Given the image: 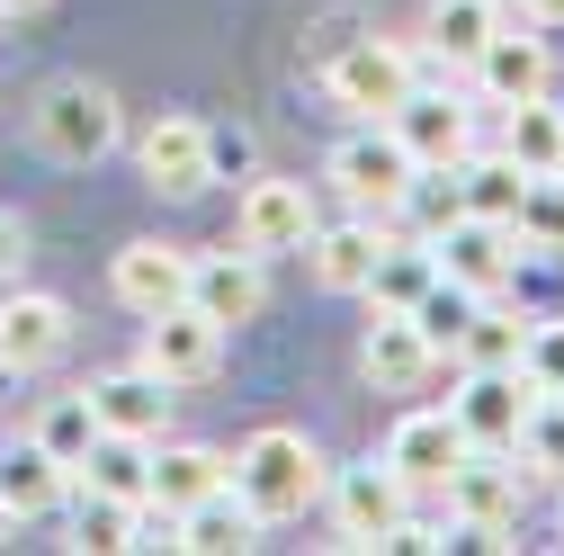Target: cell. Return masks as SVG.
I'll use <instances>...</instances> for the list:
<instances>
[{
  "instance_id": "cell-1",
  "label": "cell",
  "mask_w": 564,
  "mask_h": 556,
  "mask_svg": "<svg viewBox=\"0 0 564 556\" xmlns=\"http://www.w3.org/2000/svg\"><path fill=\"white\" fill-rule=\"evenodd\" d=\"M234 494L251 503L260 530H269V521H296V512L323 494V449H314L305 431H288V423L251 431V440L234 449Z\"/></svg>"
},
{
  "instance_id": "cell-2",
  "label": "cell",
  "mask_w": 564,
  "mask_h": 556,
  "mask_svg": "<svg viewBox=\"0 0 564 556\" xmlns=\"http://www.w3.org/2000/svg\"><path fill=\"white\" fill-rule=\"evenodd\" d=\"M440 503L466 538H492V547H511L520 530V503H529V467H511V449H466L457 475L440 484Z\"/></svg>"
},
{
  "instance_id": "cell-3",
  "label": "cell",
  "mask_w": 564,
  "mask_h": 556,
  "mask_svg": "<svg viewBox=\"0 0 564 556\" xmlns=\"http://www.w3.org/2000/svg\"><path fill=\"white\" fill-rule=\"evenodd\" d=\"M412 82H421V63H412V45H394V36H359V45H340V54H332V73H323L332 108H349L359 126H386V117L403 108Z\"/></svg>"
},
{
  "instance_id": "cell-4",
  "label": "cell",
  "mask_w": 564,
  "mask_h": 556,
  "mask_svg": "<svg viewBox=\"0 0 564 556\" xmlns=\"http://www.w3.org/2000/svg\"><path fill=\"white\" fill-rule=\"evenodd\" d=\"M117 135H126V117L99 82H54L36 99V145L54 162H99V153H117Z\"/></svg>"
},
{
  "instance_id": "cell-5",
  "label": "cell",
  "mask_w": 564,
  "mask_h": 556,
  "mask_svg": "<svg viewBox=\"0 0 564 556\" xmlns=\"http://www.w3.org/2000/svg\"><path fill=\"white\" fill-rule=\"evenodd\" d=\"M412 153L394 145V126H359V135H340L332 145V189L359 206V216H394L403 189H412Z\"/></svg>"
},
{
  "instance_id": "cell-6",
  "label": "cell",
  "mask_w": 564,
  "mask_h": 556,
  "mask_svg": "<svg viewBox=\"0 0 564 556\" xmlns=\"http://www.w3.org/2000/svg\"><path fill=\"white\" fill-rule=\"evenodd\" d=\"M323 494H332V521H340L349 547H386V530L412 512V484H403L386 458H359V467L323 475Z\"/></svg>"
},
{
  "instance_id": "cell-7",
  "label": "cell",
  "mask_w": 564,
  "mask_h": 556,
  "mask_svg": "<svg viewBox=\"0 0 564 556\" xmlns=\"http://www.w3.org/2000/svg\"><path fill=\"white\" fill-rule=\"evenodd\" d=\"M529 377L520 368H466L457 395H448V423L466 431V449H520V423H529Z\"/></svg>"
},
{
  "instance_id": "cell-8",
  "label": "cell",
  "mask_w": 564,
  "mask_h": 556,
  "mask_svg": "<svg viewBox=\"0 0 564 556\" xmlns=\"http://www.w3.org/2000/svg\"><path fill=\"white\" fill-rule=\"evenodd\" d=\"M386 126H394V145H403L421 171H457V162L475 153V117H466L457 90H421V82H412Z\"/></svg>"
},
{
  "instance_id": "cell-9",
  "label": "cell",
  "mask_w": 564,
  "mask_h": 556,
  "mask_svg": "<svg viewBox=\"0 0 564 556\" xmlns=\"http://www.w3.org/2000/svg\"><path fill=\"white\" fill-rule=\"evenodd\" d=\"M63 351H73V306H63V297H45V288L0 297V368H10V377L54 368Z\"/></svg>"
},
{
  "instance_id": "cell-10",
  "label": "cell",
  "mask_w": 564,
  "mask_h": 556,
  "mask_svg": "<svg viewBox=\"0 0 564 556\" xmlns=\"http://www.w3.org/2000/svg\"><path fill=\"white\" fill-rule=\"evenodd\" d=\"M323 216H314V189L305 180H251L242 189V206H234V243L242 252H305V234H314Z\"/></svg>"
},
{
  "instance_id": "cell-11",
  "label": "cell",
  "mask_w": 564,
  "mask_h": 556,
  "mask_svg": "<svg viewBox=\"0 0 564 556\" xmlns=\"http://www.w3.org/2000/svg\"><path fill=\"white\" fill-rule=\"evenodd\" d=\"M188 306L206 314V323H260L269 314V269H260V252H197L188 260Z\"/></svg>"
},
{
  "instance_id": "cell-12",
  "label": "cell",
  "mask_w": 564,
  "mask_h": 556,
  "mask_svg": "<svg viewBox=\"0 0 564 556\" xmlns=\"http://www.w3.org/2000/svg\"><path fill=\"white\" fill-rule=\"evenodd\" d=\"M216 360H225V323H206L197 306H162V314H144V368H153L162 386L216 377Z\"/></svg>"
},
{
  "instance_id": "cell-13",
  "label": "cell",
  "mask_w": 564,
  "mask_h": 556,
  "mask_svg": "<svg viewBox=\"0 0 564 556\" xmlns=\"http://www.w3.org/2000/svg\"><path fill=\"white\" fill-rule=\"evenodd\" d=\"M359 368H368L377 395H421L431 368H440V351H431V332H421L412 314L377 306V323H368V341H359Z\"/></svg>"
},
{
  "instance_id": "cell-14",
  "label": "cell",
  "mask_w": 564,
  "mask_h": 556,
  "mask_svg": "<svg viewBox=\"0 0 564 556\" xmlns=\"http://www.w3.org/2000/svg\"><path fill=\"white\" fill-rule=\"evenodd\" d=\"M431 260H440V278H457V288L502 297V278L520 260V234L511 225H484V216H457L448 234H431Z\"/></svg>"
},
{
  "instance_id": "cell-15",
  "label": "cell",
  "mask_w": 564,
  "mask_h": 556,
  "mask_svg": "<svg viewBox=\"0 0 564 556\" xmlns=\"http://www.w3.org/2000/svg\"><path fill=\"white\" fill-rule=\"evenodd\" d=\"M134 162H144V189L162 197H197L206 180H216V153H206V117H153L144 145H134Z\"/></svg>"
},
{
  "instance_id": "cell-16",
  "label": "cell",
  "mask_w": 564,
  "mask_h": 556,
  "mask_svg": "<svg viewBox=\"0 0 564 556\" xmlns=\"http://www.w3.org/2000/svg\"><path fill=\"white\" fill-rule=\"evenodd\" d=\"M457 458H466V431L448 423V404L403 413V423H394V440H386V467L412 484V494H440V484L457 475Z\"/></svg>"
},
{
  "instance_id": "cell-17",
  "label": "cell",
  "mask_w": 564,
  "mask_h": 556,
  "mask_svg": "<svg viewBox=\"0 0 564 556\" xmlns=\"http://www.w3.org/2000/svg\"><path fill=\"white\" fill-rule=\"evenodd\" d=\"M188 260H197V252H180V243H126V252H117V269H108V288H117V306H126V314L188 306Z\"/></svg>"
},
{
  "instance_id": "cell-18",
  "label": "cell",
  "mask_w": 564,
  "mask_h": 556,
  "mask_svg": "<svg viewBox=\"0 0 564 556\" xmlns=\"http://www.w3.org/2000/svg\"><path fill=\"white\" fill-rule=\"evenodd\" d=\"M386 243H394V234H386V216H359V206H349L340 225H314V234H305V252H314V278H323L332 297H359Z\"/></svg>"
},
{
  "instance_id": "cell-19",
  "label": "cell",
  "mask_w": 564,
  "mask_h": 556,
  "mask_svg": "<svg viewBox=\"0 0 564 556\" xmlns=\"http://www.w3.org/2000/svg\"><path fill=\"white\" fill-rule=\"evenodd\" d=\"M466 73L484 82V99H492V108H520V99H538V90L555 82V54H546V36L502 28V36H492V45L466 63Z\"/></svg>"
},
{
  "instance_id": "cell-20",
  "label": "cell",
  "mask_w": 564,
  "mask_h": 556,
  "mask_svg": "<svg viewBox=\"0 0 564 556\" xmlns=\"http://www.w3.org/2000/svg\"><path fill=\"white\" fill-rule=\"evenodd\" d=\"M90 413H99V431H134V440H162V423H171V386L134 360V368H117V377H99L90 386Z\"/></svg>"
},
{
  "instance_id": "cell-21",
  "label": "cell",
  "mask_w": 564,
  "mask_h": 556,
  "mask_svg": "<svg viewBox=\"0 0 564 556\" xmlns=\"http://www.w3.org/2000/svg\"><path fill=\"white\" fill-rule=\"evenodd\" d=\"M225 484H234V458L225 449H206V440H162L153 449V503H171V512L225 494Z\"/></svg>"
},
{
  "instance_id": "cell-22",
  "label": "cell",
  "mask_w": 564,
  "mask_h": 556,
  "mask_svg": "<svg viewBox=\"0 0 564 556\" xmlns=\"http://www.w3.org/2000/svg\"><path fill=\"white\" fill-rule=\"evenodd\" d=\"M73 484H90V494H117V503H144L153 494V440L134 431H99L73 467Z\"/></svg>"
},
{
  "instance_id": "cell-23",
  "label": "cell",
  "mask_w": 564,
  "mask_h": 556,
  "mask_svg": "<svg viewBox=\"0 0 564 556\" xmlns=\"http://www.w3.org/2000/svg\"><path fill=\"white\" fill-rule=\"evenodd\" d=\"M63 494H73V467H63V458H45L36 440L0 458V512H10V521H45Z\"/></svg>"
},
{
  "instance_id": "cell-24",
  "label": "cell",
  "mask_w": 564,
  "mask_h": 556,
  "mask_svg": "<svg viewBox=\"0 0 564 556\" xmlns=\"http://www.w3.org/2000/svg\"><path fill=\"white\" fill-rule=\"evenodd\" d=\"M251 538H260V521H251V503L234 494V484L180 512V547H188V556H242Z\"/></svg>"
},
{
  "instance_id": "cell-25",
  "label": "cell",
  "mask_w": 564,
  "mask_h": 556,
  "mask_svg": "<svg viewBox=\"0 0 564 556\" xmlns=\"http://www.w3.org/2000/svg\"><path fill=\"white\" fill-rule=\"evenodd\" d=\"M502 28H511L502 0H440V10H431V54L448 63V73H466V63L502 36Z\"/></svg>"
},
{
  "instance_id": "cell-26",
  "label": "cell",
  "mask_w": 564,
  "mask_h": 556,
  "mask_svg": "<svg viewBox=\"0 0 564 556\" xmlns=\"http://www.w3.org/2000/svg\"><path fill=\"white\" fill-rule=\"evenodd\" d=\"M448 351H457V368H520V351H529V323L520 314H502V306H475L466 323H457V341H448Z\"/></svg>"
},
{
  "instance_id": "cell-27",
  "label": "cell",
  "mask_w": 564,
  "mask_h": 556,
  "mask_svg": "<svg viewBox=\"0 0 564 556\" xmlns=\"http://www.w3.org/2000/svg\"><path fill=\"white\" fill-rule=\"evenodd\" d=\"M502 153L520 162V171H555L564 162V108L538 90V99H520V108H502Z\"/></svg>"
},
{
  "instance_id": "cell-28",
  "label": "cell",
  "mask_w": 564,
  "mask_h": 556,
  "mask_svg": "<svg viewBox=\"0 0 564 556\" xmlns=\"http://www.w3.org/2000/svg\"><path fill=\"white\" fill-rule=\"evenodd\" d=\"M520 162L511 153H466L457 162V197H466V216H484V225H511L520 216Z\"/></svg>"
},
{
  "instance_id": "cell-29",
  "label": "cell",
  "mask_w": 564,
  "mask_h": 556,
  "mask_svg": "<svg viewBox=\"0 0 564 556\" xmlns=\"http://www.w3.org/2000/svg\"><path fill=\"white\" fill-rule=\"evenodd\" d=\"M431 278H440V260H431V243H386L359 297H368V306H394V314H412L421 297H431Z\"/></svg>"
},
{
  "instance_id": "cell-30",
  "label": "cell",
  "mask_w": 564,
  "mask_h": 556,
  "mask_svg": "<svg viewBox=\"0 0 564 556\" xmlns=\"http://www.w3.org/2000/svg\"><path fill=\"white\" fill-rule=\"evenodd\" d=\"M511 234H520V252H564V171H529L520 180Z\"/></svg>"
},
{
  "instance_id": "cell-31",
  "label": "cell",
  "mask_w": 564,
  "mask_h": 556,
  "mask_svg": "<svg viewBox=\"0 0 564 556\" xmlns=\"http://www.w3.org/2000/svg\"><path fill=\"white\" fill-rule=\"evenodd\" d=\"M45 458H63V467H82V449L99 440V413H90V386L82 395H54L45 413H36V431H28Z\"/></svg>"
},
{
  "instance_id": "cell-32",
  "label": "cell",
  "mask_w": 564,
  "mask_h": 556,
  "mask_svg": "<svg viewBox=\"0 0 564 556\" xmlns=\"http://www.w3.org/2000/svg\"><path fill=\"white\" fill-rule=\"evenodd\" d=\"M529 475H555L564 484V395H529V423H520V449H511Z\"/></svg>"
},
{
  "instance_id": "cell-33",
  "label": "cell",
  "mask_w": 564,
  "mask_h": 556,
  "mask_svg": "<svg viewBox=\"0 0 564 556\" xmlns=\"http://www.w3.org/2000/svg\"><path fill=\"white\" fill-rule=\"evenodd\" d=\"M394 216H412V234L431 243V234H448L457 216H466V197H457V171H412V189H403V206Z\"/></svg>"
},
{
  "instance_id": "cell-34",
  "label": "cell",
  "mask_w": 564,
  "mask_h": 556,
  "mask_svg": "<svg viewBox=\"0 0 564 556\" xmlns=\"http://www.w3.org/2000/svg\"><path fill=\"white\" fill-rule=\"evenodd\" d=\"M475 306H484L475 288H457V278H431V297H421V306H412V323H421V332H431V351H448V341H457V323H466Z\"/></svg>"
},
{
  "instance_id": "cell-35",
  "label": "cell",
  "mask_w": 564,
  "mask_h": 556,
  "mask_svg": "<svg viewBox=\"0 0 564 556\" xmlns=\"http://www.w3.org/2000/svg\"><path fill=\"white\" fill-rule=\"evenodd\" d=\"M520 377H529L538 395H564V314L529 323V351H520Z\"/></svg>"
},
{
  "instance_id": "cell-36",
  "label": "cell",
  "mask_w": 564,
  "mask_h": 556,
  "mask_svg": "<svg viewBox=\"0 0 564 556\" xmlns=\"http://www.w3.org/2000/svg\"><path fill=\"white\" fill-rule=\"evenodd\" d=\"M19 260H28V243H19V216H0V288L19 278Z\"/></svg>"
},
{
  "instance_id": "cell-37",
  "label": "cell",
  "mask_w": 564,
  "mask_h": 556,
  "mask_svg": "<svg viewBox=\"0 0 564 556\" xmlns=\"http://www.w3.org/2000/svg\"><path fill=\"white\" fill-rule=\"evenodd\" d=\"M520 19L529 28H564V0H520Z\"/></svg>"
},
{
  "instance_id": "cell-38",
  "label": "cell",
  "mask_w": 564,
  "mask_h": 556,
  "mask_svg": "<svg viewBox=\"0 0 564 556\" xmlns=\"http://www.w3.org/2000/svg\"><path fill=\"white\" fill-rule=\"evenodd\" d=\"M45 10V0H0V19H36Z\"/></svg>"
},
{
  "instance_id": "cell-39",
  "label": "cell",
  "mask_w": 564,
  "mask_h": 556,
  "mask_svg": "<svg viewBox=\"0 0 564 556\" xmlns=\"http://www.w3.org/2000/svg\"><path fill=\"white\" fill-rule=\"evenodd\" d=\"M0 538H10V512H0Z\"/></svg>"
},
{
  "instance_id": "cell-40",
  "label": "cell",
  "mask_w": 564,
  "mask_h": 556,
  "mask_svg": "<svg viewBox=\"0 0 564 556\" xmlns=\"http://www.w3.org/2000/svg\"><path fill=\"white\" fill-rule=\"evenodd\" d=\"M555 171H564V162H555Z\"/></svg>"
}]
</instances>
